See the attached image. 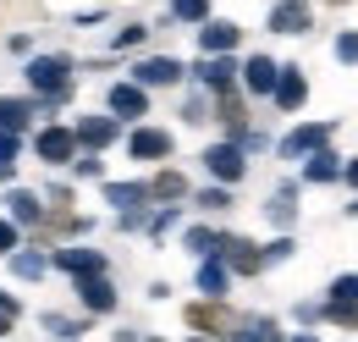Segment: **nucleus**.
Returning a JSON list of instances; mask_svg holds the SVG:
<instances>
[{
	"label": "nucleus",
	"instance_id": "obj_21",
	"mask_svg": "<svg viewBox=\"0 0 358 342\" xmlns=\"http://www.w3.org/2000/svg\"><path fill=\"white\" fill-rule=\"evenodd\" d=\"M187 193V182H182L177 171H160L155 182H149V199H182Z\"/></svg>",
	"mask_w": 358,
	"mask_h": 342
},
{
	"label": "nucleus",
	"instance_id": "obj_19",
	"mask_svg": "<svg viewBox=\"0 0 358 342\" xmlns=\"http://www.w3.org/2000/svg\"><path fill=\"white\" fill-rule=\"evenodd\" d=\"M199 287H204L210 299H221V293H226V265H221V259H204V265H199Z\"/></svg>",
	"mask_w": 358,
	"mask_h": 342
},
{
	"label": "nucleus",
	"instance_id": "obj_34",
	"mask_svg": "<svg viewBox=\"0 0 358 342\" xmlns=\"http://www.w3.org/2000/svg\"><path fill=\"white\" fill-rule=\"evenodd\" d=\"M116 44H122V50H133V44H143V28H122V34H116Z\"/></svg>",
	"mask_w": 358,
	"mask_h": 342
},
{
	"label": "nucleus",
	"instance_id": "obj_24",
	"mask_svg": "<svg viewBox=\"0 0 358 342\" xmlns=\"http://www.w3.org/2000/svg\"><path fill=\"white\" fill-rule=\"evenodd\" d=\"M171 11H177L182 22H204L210 17V0H171Z\"/></svg>",
	"mask_w": 358,
	"mask_h": 342
},
{
	"label": "nucleus",
	"instance_id": "obj_13",
	"mask_svg": "<svg viewBox=\"0 0 358 342\" xmlns=\"http://www.w3.org/2000/svg\"><path fill=\"white\" fill-rule=\"evenodd\" d=\"M275 72H281V67H275L270 55H254V61L243 67V83L254 88V94H270V88H275Z\"/></svg>",
	"mask_w": 358,
	"mask_h": 342
},
{
	"label": "nucleus",
	"instance_id": "obj_12",
	"mask_svg": "<svg viewBox=\"0 0 358 342\" xmlns=\"http://www.w3.org/2000/svg\"><path fill=\"white\" fill-rule=\"evenodd\" d=\"M116 132H122V128H116V116H83V122H78V144H89V149H105Z\"/></svg>",
	"mask_w": 358,
	"mask_h": 342
},
{
	"label": "nucleus",
	"instance_id": "obj_33",
	"mask_svg": "<svg viewBox=\"0 0 358 342\" xmlns=\"http://www.w3.org/2000/svg\"><path fill=\"white\" fill-rule=\"evenodd\" d=\"M11 249H17V226H11V221H0V254H11Z\"/></svg>",
	"mask_w": 358,
	"mask_h": 342
},
{
	"label": "nucleus",
	"instance_id": "obj_23",
	"mask_svg": "<svg viewBox=\"0 0 358 342\" xmlns=\"http://www.w3.org/2000/svg\"><path fill=\"white\" fill-rule=\"evenodd\" d=\"M187 249H193V254H221V238L204 232V226H193V232H187Z\"/></svg>",
	"mask_w": 358,
	"mask_h": 342
},
{
	"label": "nucleus",
	"instance_id": "obj_29",
	"mask_svg": "<svg viewBox=\"0 0 358 342\" xmlns=\"http://www.w3.org/2000/svg\"><path fill=\"white\" fill-rule=\"evenodd\" d=\"M45 326L55 331V337H78V331H83V326H78V320H66V315H45Z\"/></svg>",
	"mask_w": 358,
	"mask_h": 342
},
{
	"label": "nucleus",
	"instance_id": "obj_3",
	"mask_svg": "<svg viewBox=\"0 0 358 342\" xmlns=\"http://www.w3.org/2000/svg\"><path fill=\"white\" fill-rule=\"evenodd\" d=\"M331 138V122H309V128H292L287 138H281V155L287 160H303V155H314L320 144Z\"/></svg>",
	"mask_w": 358,
	"mask_h": 342
},
{
	"label": "nucleus",
	"instance_id": "obj_7",
	"mask_svg": "<svg viewBox=\"0 0 358 342\" xmlns=\"http://www.w3.org/2000/svg\"><path fill=\"white\" fill-rule=\"evenodd\" d=\"M204 166H210V177H221V182H237V177H243V149H237V144H215V149L204 155Z\"/></svg>",
	"mask_w": 358,
	"mask_h": 342
},
{
	"label": "nucleus",
	"instance_id": "obj_4",
	"mask_svg": "<svg viewBox=\"0 0 358 342\" xmlns=\"http://www.w3.org/2000/svg\"><path fill=\"white\" fill-rule=\"evenodd\" d=\"M78 293H83V303H89L94 315H110V309H116V287H110V276H105V271L78 276Z\"/></svg>",
	"mask_w": 358,
	"mask_h": 342
},
{
	"label": "nucleus",
	"instance_id": "obj_37",
	"mask_svg": "<svg viewBox=\"0 0 358 342\" xmlns=\"http://www.w3.org/2000/svg\"><path fill=\"white\" fill-rule=\"evenodd\" d=\"M6 326H11V315H6V309H0V337H6Z\"/></svg>",
	"mask_w": 358,
	"mask_h": 342
},
{
	"label": "nucleus",
	"instance_id": "obj_35",
	"mask_svg": "<svg viewBox=\"0 0 358 342\" xmlns=\"http://www.w3.org/2000/svg\"><path fill=\"white\" fill-rule=\"evenodd\" d=\"M342 177H348V188H358V160H348V166H342Z\"/></svg>",
	"mask_w": 358,
	"mask_h": 342
},
{
	"label": "nucleus",
	"instance_id": "obj_14",
	"mask_svg": "<svg viewBox=\"0 0 358 342\" xmlns=\"http://www.w3.org/2000/svg\"><path fill=\"white\" fill-rule=\"evenodd\" d=\"M149 199V188L143 182H105V205H116V210H133Z\"/></svg>",
	"mask_w": 358,
	"mask_h": 342
},
{
	"label": "nucleus",
	"instance_id": "obj_9",
	"mask_svg": "<svg viewBox=\"0 0 358 342\" xmlns=\"http://www.w3.org/2000/svg\"><path fill=\"white\" fill-rule=\"evenodd\" d=\"M127 149H133L138 160H160V155H171V132H160V128H138L133 138H127Z\"/></svg>",
	"mask_w": 358,
	"mask_h": 342
},
{
	"label": "nucleus",
	"instance_id": "obj_11",
	"mask_svg": "<svg viewBox=\"0 0 358 342\" xmlns=\"http://www.w3.org/2000/svg\"><path fill=\"white\" fill-rule=\"evenodd\" d=\"M110 111H116V116H143V111H149L143 83H116L110 88Z\"/></svg>",
	"mask_w": 358,
	"mask_h": 342
},
{
	"label": "nucleus",
	"instance_id": "obj_30",
	"mask_svg": "<svg viewBox=\"0 0 358 342\" xmlns=\"http://www.w3.org/2000/svg\"><path fill=\"white\" fill-rule=\"evenodd\" d=\"M199 205H204V210H226L231 199H226V188H204V193H199Z\"/></svg>",
	"mask_w": 358,
	"mask_h": 342
},
{
	"label": "nucleus",
	"instance_id": "obj_5",
	"mask_svg": "<svg viewBox=\"0 0 358 342\" xmlns=\"http://www.w3.org/2000/svg\"><path fill=\"white\" fill-rule=\"evenodd\" d=\"M270 94H275V105H281V111H298V105L309 100V83H303V72H298V67H281Z\"/></svg>",
	"mask_w": 358,
	"mask_h": 342
},
{
	"label": "nucleus",
	"instance_id": "obj_15",
	"mask_svg": "<svg viewBox=\"0 0 358 342\" xmlns=\"http://www.w3.org/2000/svg\"><path fill=\"white\" fill-rule=\"evenodd\" d=\"M199 44H204V55H221V50H237V28H231V22H210V28L199 34Z\"/></svg>",
	"mask_w": 358,
	"mask_h": 342
},
{
	"label": "nucleus",
	"instance_id": "obj_20",
	"mask_svg": "<svg viewBox=\"0 0 358 342\" xmlns=\"http://www.w3.org/2000/svg\"><path fill=\"white\" fill-rule=\"evenodd\" d=\"M28 116H34V105H22V100H0V128H6V132H22Z\"/></svg>",
	"mask_w": 358,
	"mask_h": 342
},
{
	"label": "nucleus",
	"instance_id": "obj_10",
	"mask_svg": "<svg viewBox=\"0 0 358 342\" xmlns=\"http://www.w3.org/2000/svg\"><path fill=\"white\" fill-rule=\"evenodd\" d=\"M270 28H275V34H303V28H309V6H303V0H281V6L270 11Z\"/></svg>",
	"mask_w": 358,
	"mask_h": 342
},
{
	"label": "nucleus",
	"instance_id": "obj_36",
	"mask_svg": "<svg viewBox=\"0 0 358 342\" xmlns=\"http://www.w3.org/2000/svg\"><path fill=\"white\" fill-rule=\"evenodd\" d=\"M237 342H265V337H259V331H243V337H237Z\"/></svg>",
	"mask_w": 358,
	"mask_h": 342
},
{
	"label": "nucleus",
	"instance_id": "obj_16",
	"mask_svg": "<svg viewBox=\"0 0 358 342\" xmlns=\"http://www.w3.org/2000/svg\"><path fill=\"white\" fill-rule=\"evenodd\" d=\"M6 205H11V221H17V226H28V221H39V199H34V193H28V188H11V193H6Z\"/></svg>",
	"mask_w": 358,
	"mask_h": 342
},
{
	"label": "nucleus",
	"instance_id": "obj_26",
	"mask_svg": "<svg viewBox=\"0 0 358 342\" xmlns=\"http://www.w3.org/2000/svg\"><path fill=\"white\" fill-rule=\"evenodd\" d=\"M270 221H275V226H292V188H281V193L270 199Z\"/></svg>",
	"mask_w": 358,
	"mask_h": 342
},
{
	"label": "nucleus",
	"instance_id": "obj_28",
	"mask_svg": "<svg viewBox=\"0 0 358 342\" xmlns=\"http://www.w3.org/2000/svg\"><path fill=\"white\" fill-rule=\"evenodd\" d=\"M336 61H348V67L358 61V34H336Z\"/></svg>",
	"mask_w": 358,
	"mask_h": 342
},
{
	"label": "nucleus",
	"instance_id": "obj_17",
	"mask_svg": "<svg viewBox=\"0 0 358 342\" xmlns=\"http://www.w3.org/2000/svg\"><path fill=\"white\" fill-rule=\"evenodd\" d=\"M303 177H309V182H336V177H342V166H336V155L320 144V149L309 155V171H303Z\"/></svg>",
	"mask_w": 358,
	"mask_h": 342
},
{
	"label": "nucleus",
	"instance_id": "obj_6",
	"mask_svg": "<svg viewBox=\"0 0 358 342\" xmlns=\"http://www.w3.org/2000/svg\"><path fill=\"white\" fill-rule=\"evenodd\" d=\"M133 78H138L143 88H160V83H177L182 67L171 61V55H149V61H138V67H133Z\"/></svg>",
	"mask_w": 358,
	"mask_h": 342
},
{
	"label": "nucleus",
	"instance_id": "obj_32",
	"mask_svg": "<svg viewBox=\"0 0 358 342\" xmlns=\"http://www.w3.org/2000/svg\"><path fill=\"white\" fill-rule=\"evenodd\" d=\"M331 299H358V276H336L331 282Z\"/></svg>",
	"mask_w": 358,
	"mask_h": 342
},
{
	"label": "nucleus",
	"instance_id": "obj_1",
	"mask_svg": "<svg viewBox=\"0 0 358 342\" xmlns=\"http://www.w3.org/2000/svg\"><path fill=\"white\" fill-rule=\"evenodd\" d=\"M28 83L50 94V100H61L66 88H72V61L66 55H39V61H28Z\"/></svg>",
	"mask_w": 358,
	"mask_h": 342
},
{
	"label": "nucleus",
	"instance_id": "obj_27",
	"mask_svg": "<svg viewBox=\"0 0 358 342\" xmlns=\"http://www.w3.org/2000/svg\"><path fill=\"white\" fill-rule=\"evenodd\" d=\"M226 249H231V265H237V271H259V265H265L248 243H231V238H226Z\"/></svg>",
	"mask_w": 358,
	"mask_h": 342
},
{
	"label": "nucleus",
	"instance_id": "obj_18",
	"mask_svg": "<svg viewBox=\"0 0 358 342\" xmlns=\"http://www.w3.org/2000/svg\"><path fill=\"white\" fill-rule=\"evenodd\" d=\"M231 72H237V67L226 61V50L215 55V61H199V78H204L210 88H226V83H231Z\"/></svg>",
	"mask_w": 358,
	"mask_h": 342
},
{
	"label": "nucleus",
	"instance_id": "obj_8",
	"mask_svg": "<svg viewBox=\"0 0 358 342\" xmlns=\"http://www.w3.org/2000/svg\"><path fill=\"white\" fill-rule=\"evenodd\" d=\"M55 265L66 276H94V271H105V254L99 249H55Z\"/></svg>",
	"mask_w": 358,
	"mask_h": 342
},
{
	"label": "nucleus",
	"instance_id": "obj_31",
	"mask_svg": "<svg viewBox=\"0 0 358 342\" xmlns=\"http://www.w3.org/2000/svg\"><path fill=\"white\" fill-rule=\"evenodd\" d=\"M17 276H45V259L39 254H17Z\"/></svg>",
	"mask_w": 358,
	"mask_h": 342
},
{
	"label": "nucleus",
	"instance_id": "obj_2",
	"mask_svg": "<svg viewBox=\"0 0 358 342\" xmlns=\"http://www.w3.org/2000/svg\"><path fill=\"white\" fill-rule=\"evenodd\" d=\"M34 149H39V160H50V166H66V160L78 155V132L72 128H45L34 138Z\"/></svg>",
	"mask_w": 358,
	"mask_h": 342
},
{
	"label": "nucleus",
	"instance_id": "obj_25",
	"mask_svg": "<svg viewBox=\"0 0 358 342\" xmlns=\"http://www.w3.org/2000/svg\"><path fill=\"white\" fill-rule=\"evenodd\" d=\"M17 149H22V138L0 128V177H11V160H17Z\"/></svg>",
	"mask_w": 358,
	"mask_h": 342
},
{
	"label": "nucleus",
	"instance_id": "obj_22",
	"mask_svg": "<svg viewBox=\"0 0 358 342\" xmlns=\"http://www.w3.org/2000/svg\"><path fill=\"white\" fill-rule=\"evenodd\" d=\"M325 315H331L336 326H358V299H331V303H325Z\"/></svg>",
	"mask_w": 358,
	"mask_h": 342
}]
</instances>
